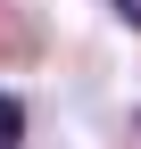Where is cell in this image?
Returning <instances> with one entry per match:
<instances>
[{"label": "cell", "instance_id": "6da1fadb", "mask_svg": "<svg viewBox=\"0 0 141 149\" xmlns=\"http://www.w3.org/2000/svg\"><path fill=\"white\" fill-rule=\"evenodd\" d=\"M17 133H25V108H17L8 91H0V149H17Z\"/></svg>", "mask_w": 141, "mask_h": 149}]
</instances>
